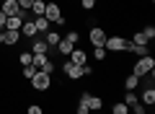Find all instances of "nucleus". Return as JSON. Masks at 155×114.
I'll return each instance as SVG.
<instances>
[{"instance_id":"obj_30","label":"nucleus","mask_w":155,"mask_h":114,"mask_svg":"<svg viewBox=\"0 0 155 114\" xmlns=\"http://www.w3.org/2000/svg\"><path fill=\"white\" fill-rule=\"evenodd\" d=\"M26 114H44V106H41V104H28Z\"/></svg>"},{"instance_id":"obj_34","label":"nucleus","mask_w":155,"mask_h":114,"mask_svg":"<svg viewBox=\"0 0 155 114\" xmlns=\"http://www.w3.org/2000/svg\"><path fill=\"white\" fill-rule=\"evenodd\" d=\"M16 3H18V8H21V11H28L34 0H16Z\"/></svg>"},{"instance_id":"obj_25","label":"nucleus","mask_w":155,"mask_h":114,"mask_svg":"<svg viewBox=\"0 0 155 114\" xmlns=\"http://www.w3.org/2000/svg\"><path fill=\"white\" fill-rule=\"evenodd\" d=\"M140 31L145 34V39H147V42H153V39H155V26H153V23H147V26H142Z\"/></svg>"},{"instance_id":"obj_26","label":"nucleus","mask_w":155,"mask_h":114,"mask_svg":"<svg viewBox=\"0 0 155 114\" xmlns=\"http://www.w3.org/2000/svg\"><path fill=\"white\" fill-rule=\"evenodd\" d=\"M36 75V67L28 65V67H21V78H26V81H31V78Z\"/></svg>"},{"instance_id":"obj_8","label":"nucleus","mask_w":155,"mask_h":114,"mask_svg":"<svg viewBox=\"0 0 155 114\" xmlns=\"http://www.w3.org/2000/svg\"><path fill=\"white\" fill-rule=\"evenodd\" d=\"M21 39H23L21 31H16V29H3V47H16Z\"/></svg>"},{"instance_id":"obj_7","label":"nucleus","mask_w":155,"mask_h":114,"mask_svg":"<svg viewBox=\"0 0 155 114\" xmlns=\"http://www.w3.org/2000/svg\"><path fill=\"white\" fill-rule=\"evenodd\" d=\"M67 60L72 62V65H78V67H83V65H88V52H85L83 47H75L70 54H67Z\"/></svg>"},{"instance_id":"obj_12","label":"nucleus","mask_w":155,"mask_h":114,"mask_svg":"<svg viewBox=\"0 0 155 114\" xmlns=\"http://www.w3.org/2000/svg\"><path fill=\"white\" fill-rule=\"evenodd\" d=\"M41 39H44V42H47V47H49V49H54L57 44H60L62 34H60V31H54V29H49V31H47V34H44V36H41Z\"/></svg>"},{"instance_id":"obj_32","label":"nucleus","mask_w":155,"mask_h":114,"mask_svg":"<svg viewBox=\"0 0 155 114\" xmlns=\"http://www.w3.org/2000/svg\"><path fill=\"white\" fill-rule=\"evenodd\" d=\"M96 5H98V0H80V8H83L85 13H88V11H93Z\"/></svg>"},{"instance_id":"obj_10","label":"nucleus","mask_w":155,"mask_h":114,"mask_svg":"<svg viewBox=\"0 0 155 114\" xmlns=\"http://www.w3.org/2000/svg\"><path fill=\"white\" fill-rule=\"evenodd\" d=\"M31 54H49V47H47V42L41 36H36V39H31V49H28Z\"/></svg>"},{"instance_id":"obj_39","label":"nucleus","mask_w":155,"mask_h":114,"mask_svg":"<svg viewBox=\"0 0 155 114\" xmlns=\"http://www.w3.org/2000/svg\"><path fill=\"white\" fill-rule=\"evenodd\" d=\"M44 3H47V0H44Z\"/></svg>"},{"instance_id":"obj_1","label":"nucleus","mask_w":155,"mask_h":114,"mask_svg":"<svg viewBox=\"0 0 155 114\" xmlns=\"http://www.w3.org/2000/svg\"><path fill=\"white\" fill-rule=\"evenodd\" d=\"M129 47H132V42H129L127 36H119V34H109V36H106V44H104L106 52H116V54L129 52Z\"/></svg>"},{"instance_id":"obj_36","label":"nucleus","mask_w":155,"mask_h":114,"mask_svg":"<svg viewBox=\"0 0 155 114\" xmlns=\"http://www.w3.org/2000/svg\"><path fill=\"white\" fill-rule=\"evenodd\" d=\"M0 47H3V29H0Z\"/></svg>"},{"instance_id":"obj_6","label":"nucleus","mask_w":155,"mask_h":114,"mask_svg":"<svg viewBox=\"0 0 155 114\" xmlns=\"http://www.w3.org/2000/svg\"><path fill=\"white\" fill-rule=\"evenodd\" d=\"M62 73H65V78H67V81H72V83L83 81V70H80L78 65H72L70 60H65V62H62Z\"/></svg>"},{"instance_id":"obj_33","label":"nucleus","mask_w":155,"mask_h":114,"mask_svg":"<svg viewBox=\"0 0 155 114\" xmlns=\"http://www.w3.org/2000/svg\"><path fill=\"white\" fill-rule=\"evenodd\" d=\"M129 109H132V114H147V106H145V104H134V106H129Z\"/></svg>"},{"instance_id":"obj_24","label":"nucleus","mask_w":155,"mask_h":114,"mask_svg":"<svg viewBox=\"0 0 155 114\" xmlns=\"http://www.w3.org/2000/svg\"><path fill=\"white\" fill-rule=\"evenodd\" d=\"M106 54H109V52H106L104 47H93V60H96V62H104Z\"/></svg>"},{"instance_id":"obj_2","label":"nucleus","mask_w":155,"mask_h":114,"mask_svg":"<svg viewBox=\"0 0 155 114\" xmlns=\"http://www.w3.org/2000/svg\"><path fill=\"white\" fill-rule=\"evenodd\" d=\"M44 18L49 23H54V26H67V18L62 16V8H60V3H54V0H47V8H44Z\"/></svg>"},{"instance_id":"obj_9","label":"nucleus","mask_w":155,"mask_h":114,"mask_svg":"<svg viewBox=\"0 0 155 114\" xmlns=\"http://www.w3.org/2000/svg\"><path fill=\"white\" fill-rule=\"evenodd\" d=\"M80 96L85 98V104H88L91 112H101V109H104V98H101L98 93H88L85 91V93H80Z\"/></svg>"},{"instance_id":"obj_23","label":"nucleus","mask_w":155,"mask_h":114,"mask_svg":"<svg viewBox=\"0 0 155 114\" xmlns=\"http://www.w3.org/2000/svg\"><path fill=\"white\" fill-rule=\"evenodd\" d=\"M122 101L127 104V106H134V104L140 101V96H137V93H134V91H127V93H124V98H122Z\"/></svg>"},{"instance_id":"obj_4","label":"nucleus","mask_w":155,"mask_h":114,"mask_svg":"<svg viewBox=\"0 0 155 114\" xmlns=\"http://www.w3.org/2000/svg\"><path fill=\"white\" fill-rule=\"evenodd\" d=\"M31 88L34 91H39V93H47L52 88V75H47V73H41V70H36V75L31 78Z\"/></svg>"},{"instance_id":"obj_18","label":"nucleus","mask_w":155,"mask_h":114,"mask_svg":"<svg viewBox=\"0 0 155 114\" xmlns=\"http://www.w3.org/2000/svg\"><path fill=\"white\" fill-rule=\"evenodd\" d=\"M129 52H134L137 57H147V54H150V44H132Z\"/></svg>"},{"instance_id":"obj_5","label":"nucleus","mask_w":155,"mask_h":114,"mask_svg":"<svg viewBox=\"0 0 155 114\" xmlns=\"http://www.w3.org/2000/svg\"><path fill=\"white\" fill-rule=\"evenodd\" d=\"M106 36H109V34H106L104 26H91V29H88V42L93 44V47H104V44H106Z\"/></svg>"},{"instance_id":"obj_37","label":"nucleus","mask_w":155,"mask_h":114,"mask_svg":"<svg viewBox=\"0 0 155 114\" xmlns=\"http://www.w3.org/2000/svg\"><path fill=\"white\" fill-rule=\"evenodd\" d=\"M93 114H101V112H93Z\"/></svg>"},{"instance_id":"obj_13","label":"nucleus","mask_w":155,"mask_h":114,"mask_svg":"<svg viewBox=\"0 0 155 114\" xmlns=\"http://www.w3.org/2000/svg\"><path fill=\"white\" fill-rule=\"evenodd\" d=\"M0 11L5 13V16H18V11H21V8H18L16 0H3V3H0Z\"/></svg>"},{"instance_id":"obj_29","label":"nucleus","mask_w":155,"mask_h":114,"mask_svg":"<svg viewBox=\"0 0 155 114\" xmlns=\"http://www.w3.org/2000/svg\"><path fill=\"white\" fill-rule=\"evenodd\" d=\"M54 70H57V65H54V62L49 60V57H47V62H44V65H41V73H47V75H52V73H54Z\"/></svg>"},{"instance_id":"obj_19","label":"nucleus","mask_w":155,"mask_h":114,"mask_svg":"<svg viewBox=\"0 0 155 114\" xmlns=\"http://www.w3.org/2000/svg\"><path fill=\"white\" fill-rule=\"evenodd\" d=\"M44 8H47L44 0H34L31 8H28V13H34V16H44Z\"/></svg>"},{"instance_id":"obj_35","label":"nucleus","mask_w":155,"mask_h":114,"mask_svg":"<svg viewBox=\"0 0 155 114\" xmlns=\"http://www.w3.org/2000/svg\"><path fill=\"white\" fill-rule=\"evenodd\" d=\"M5 18H8V16H5L3 11H0V29H5Z\"/></svg>"},{"instance_id":"obj_14","label":"nucleus","mask_w":155,"mask_h":114,"mask_svg":"<svg viewBox=\"0 0 155 114\" xmlns=\"http://www.w3.org/2000/svg\"><path fill=\"white\" fill-rule=\"evenodd\" d=\"M140 104H145V106H155V88H142V93H140Z\"/></svg>"},{"instance_id":"obj_3","label":"nucleus","mask_w":155,"mask_h":114,"mask_svg":"<svg viewBox=\"0 0 155 114\" xmlns=\"http://www.w3.org/2000/svg\"><path fill=\"white\" fill-rule=\"evenodd\" d=\"M153 70H155V57H153V54H147V57H140V60L132 65V75H137V78L147 75V73H153Z\"/></svg>"},{"instance_id":"obj_27","label":"nucleus","mask_w":155,"mask_h":114,"mask_svg":"<svg viewBox=\"0 0 155 114\" xmlns=\"http://www.w3.org/2000/svg\"><path fill=\"white\" fill-rule=\"evenodd\" d=\"M75 114H91V109H88V104H85V98H83V96H80V101H78Z\"/></svg>"},{"instance_id":"obj_20","label":"nucleus","mask_w":155,"mask_h":114,"mask_svg":"<svg viewBox=\"0 0 155 114\" xmlns=\"http://www.w3.org/2000/svg\"><path fill=\"white\" fill-rule=\"evenodd\" d=\"M137 86H140V78L129 73V75L124 78V91H134V88H137Z\"/></svg>"},{"instance_id":"obj_16","label":"nucleus","mask_w":155,"mask_h":114,"mask_svg":"<svg viewBox=\"0 0 155 114\" xmlns=\"http://www.w3.org/2000/svg\"><path fill=\"white\" fill-rule=\"evenodd\" d=\"M34 26H36V31H39V36H44V34L49 31V21H47L44 16H36V18H34Z\"/></svg>"},{"instance_id":"obj_21","label":"nucleus","mask_w":155,"mask_h":114,"mask_svg":"<svg viewBox=\"0 0 155 114\" xmlns=\"http://www.w3.org/2000/svg\"><path fill=\"white\" fill-rule=\"evenodd\" d=\"M31 62H34V54L28 52V49H26V52H21V54H18V65H21V67H28Z\"/></svg>"},{"instance_id":"obj_11","label":"nucleus","mask_w":155,"mask_h":114,"mask_svg":"<svg viewBox=\"0 0 155 114\" xmlns=\"http://www.w3.org/2000/svg\"><path fill=\"white\" fill-rule=\"evenodd\" d=\"M21 36H26V39H36V36H39L36 26H34V18H26V21H23V26H21Z\"/></svg>"},{"instance_id":"obj_38","label":"nucleus","mask_w":155,"mask_h":114,"mask_svg":"<svg viewBox=\"0 0 155 114\" xmlns=\"http://www.w3.org/2000/svg\"><path fill=\"white\" fill-rule=\"evenodd\" d=\"M0 3H3V0H0Z\"/></svg>"},{"instance_id":"obj_17","label":"nucleus","mask_w":155,"mask_h":114,"mask_svg":"<svg viewBox=\"0 0 155 114\" xmlns=\"http://www.w3.org/2000/svg\"><path fill=\"white\" fill-rule=\"evenodd\" d=\"M21 26H23V18L21 16H8L5 18V29H16V31H21Z\"/></svg>"},{"instance_id":"obj_15","label":"nucleus","mask_w":155,"mask_h":114,"mask_svg":"<svg viewBox=\"0 0 155 114\" xmlns=\"http://www.w3.org/2000/svg\"><path fill=\"white\" fill-rule=\"evenodd\" d=\"M54 49H57V52H60V54H62V57H67V54H70V52H72V49H75V44H72V42H67V39H65V36H62V39H60V44H57V47H54Z\"/></svg>"},{"instance_id":"obj_31","label":"nucleus","mask_w":155,"mask_h":114,"mask_svg":"<svg viewBox=\"0 0 155 114\" xmlns=\"http://www.w3.org/2000/svg\"><path fill=\"white\" fill-rule=\"evenodd\" d=\"M44 62H47V54H34V62H31V65L36 67V70H41V65H44Z\"/></svg>"},{"instance_id":"obj_28","label":"nucleus","mask_w":155,"mask_h":114,"mask_svg":"<svg viewBox=\"0 0 155 114\" xmlns=\"http://www.w3.org/2000/svg\"><path fill=\"white\" fill-rule=\"evenodd\" d=\"M65 39H67V42H72V44H75V47H78V44H80V39H83V36H80V34H78L75 29H72V31H67V36H65Z\"/></svg>"},{"instance_id":"obj_22","label":"nucleus","mask_w":155,"mask_h":114,"mask_svg":"<svg viewBox=\"0 0 155 114\" xmlns=\"http://www.w3.org/2000/svg\"><path fill=\"white\" fill-rule=\"evenodd\" d=\"M111 114H129V106L124 101H116V104H111Z\"/></svg>"}]
</instances>
